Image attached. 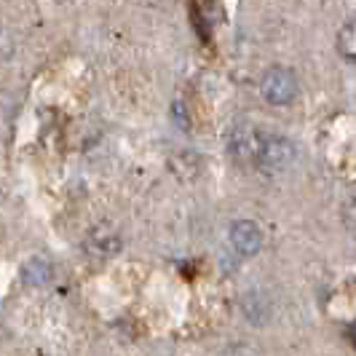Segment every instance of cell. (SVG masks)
I'll use <instances>...</instances> for the list:
<instances>
[{"label": "cell", "mask_w": 356, "mask_h": 356, "mask_svg": "<svg viewBox=\"0 0 356 356\" xmlns=\"http://www.w3.org/2000/svg\"><path fill=\"white\" fill-rule=\"evenodd\" d=\"M260 91H263V97H266L268 105L284 107L298 97V78H295V72L292 70L270 67V70L263 75Z\"/></svg>", "instance_id": "obj_1"}, {"label": "cell", "mask_w": 356, "mask_h": 356, "mask_svg": "<svg viewBox=\"0 0 356 356\" xmlns=\"http://www.w3.org/2000/svg\"><path fill=\"white\" fill-rule=\"evenodd\" d=\"M295 159V145L279 137V134H263L260 153H257V169L263 172H282Z\"/></svg>", "instance_id": "obj_2"}, {"label": "cell", "mask_w": 356, "mask_h": 356, "mask_svg": "<svg viewBox=\"0 0 356 356\" xmlns=\"http://www.w3.org/2000/svg\"><path fill=\"white\" fill-rule=\"evenodd\" d=\"M260 143H263V134L257 129H252L250 124L233 126V131L228 134V150H231L236 163H252V166H257Z\"/></svg>", "instance_id": "obj_3"}, {"label": "cell", "mask_w": 356, "mask_h": 356, "mask_svg": "<svg viewBox=\"0 0 356 356\" xmlns=\"http://www.w3.org/2000/svg\"><path fill=\"white\" fill-rule=\"evenodd\" d=\"M231 244L238 254L252 257V254H257L260 247H263V231L252 220H238V222L231 225Z\"/></svg>", "instance_id": "obj_4"}, {"label": "cell", "mask_w": 356, "mask_h": 356, "mask_svg": "<svg viewBox=\"0 0 356 356\" xmlns=\"http://www.w3.org/2000/svg\"><path fill=\"white\" fill-rule=\"evenodd\" d=\"M121 236L115 233L113 225H97L89 231V238H86V250L99 254V257H115L121 252Z\"/></svg>", "instance_id": "obj_5"}, {"label": "cell", "mask_w": 356, "mask_h": 356, "mask_svg": "<svg viewBox=\"0 0 356 356\" xmlns=\"http://www.w3.org/2000/svg\"><path fill=\"white\" fill-rule=\"evenodd\" d=\"M24 282L33 286H43L51 282V263L43 260V257H33L27 266H24Z\"/></svg>", "instance_id": "obj_6"}, {"label": "cell", "mask_w": 356, "mask_h": 356, "mask_svg": "<svg viewBox=\"0 0 356 356\" xmlns=\"http://www.w3.org/2000/svg\"><path fill=\"white\" fill-rule=\"evenodd\" d=\"M338 51L348 62H356V22H348L338 33Z\"/></svg>", "instance_id": "obj_7"}, {"label": "cell", "mask_w": 356, "mask_h": 356, "mask_svg": "<svg viewBox=\"0 0 356 356\" xmlns=\"http://www.w3.org/2000/svg\"><path fill=\"white\" fill-rule=\"evenodd\" d=\"M343 225H346V231L356 238V198H348V201L343 204Z\"/></svg>", "instance_id": "obj_8"}, {"label": "cell", "mask_w": 356, "mask_h": 356, "mask_svg": "<svg viewBox=\"0 0 356 356\" xmlns=\"http://www.w3.org/2000/svg\"><path fill=\"white\" fill-rule=\"evenodd\" d=\"M346 338H348V343H351V346L356 348V321H354V324H348V327H346Z\"/></svg>", "instance_id": "obj_9"}]
</instances>
